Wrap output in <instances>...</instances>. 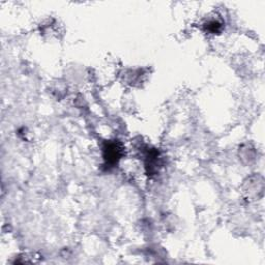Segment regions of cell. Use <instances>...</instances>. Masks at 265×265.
I'll return each mask as SVG.
<instances>
[{
	"instance_id": "obj_1",
	"label": "cell",
	"mask_w": 265,
	"mask_h": 265,
	"mask_svg": "<svg viewBox=\"0 0 265 265\" xmlns=\"http://www.w3.org/2000/svg\"><path fill=\"white\" fill-rule=\"evenodd\" d=\"M124 156V147L117 141H108L103 147L105 166L110 169L115 167Z\"/></svg>"
},
{
	"instance_id": "obj_2",
	"label": "cell",
	"mask_w": 265,
	"mask_h": 265,
	"mask_svg": "<svg viewBox=\"0 0 265 265\" xmlns=\"http://www.w3.org/2000/svg\"><path fill=\"white\" fill-rule=\"evenodd\" d=\"M205 28H206V32L216 34V33H221L223 24L220 21H218V20H210L209 22L205 24Z\"/></svg>"
}]
</instances>
